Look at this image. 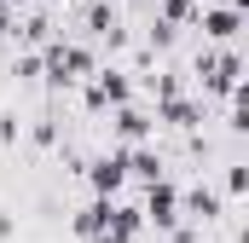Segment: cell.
Returning a JSON list of instances; mask_svg holds the SVG:
<instances>
[{"mask_svg":"<svg viewBox=\"0 0 249 243\" xmlns=\"http://www.w3.org/2000/svg\"><path fill=\"white\" fill-rule=\"evenodd\" d=\"M139 214H145V226L151 232H168L174 220H180V180L174 174H162V180H151V185H139Z\"/></svg>","mask_w":249,"mask_h":243,"instance_id":"cell-2","label":"cell"},{"mask_svg":"<svg viewBox=\"0 0 249 243\" xmlns=\"http://www.w3.org/2000/svg\"><path fill=\"white\" fill-rule=\"evenodd\" d=\"M81 191H93V197H122V191H127L122 145H99V151L81 162Z\"/></svg>","mask_w":249,"mask_h":243,"instance_id":"cell-1","label":"cell"}]
</instances>
